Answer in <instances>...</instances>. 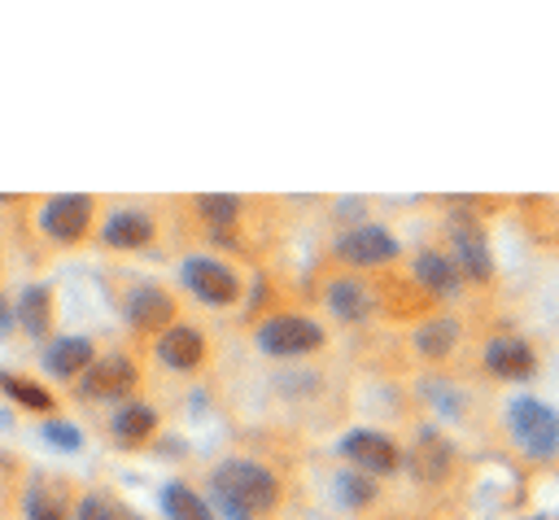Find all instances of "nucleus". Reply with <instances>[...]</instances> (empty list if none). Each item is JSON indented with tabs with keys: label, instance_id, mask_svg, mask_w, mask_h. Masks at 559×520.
Returning <instances> with one entry per match:
<instances>
[{
	"label": "nucleus",
	"instance_id": "nucleus-4",
	"mask_svg": "<svg viewBox=\"0 0 559 520\" xmlns=\"http://www.w3.org/2000/svg\"><path fill=\"white\" fill-rule=\"evenodd\" d=\"M445 236H450V258L459 262V271L467 275V280H476V284H485L489 275H493V258H489V236H485V227H480V218L472 214V210H454L450 218H445Z\"/></svg>",
	"mask_w": 559,
	"mask_h": 520
},
{
	"label": "nucleus",
	"instance_id": "nucleus-23",
	"mask_svg": "<svg viewBox=\"0 0 559 520\" xmlns=\"http://www.w3.org/2000/svg\"><path fill=\"white\" fill-rule=\"evenodd\" d=\"M0 389H4L13 402L31 406V411H52V393H48L39 380H26V376H13V371H0Z\"/></svg>",
	"mask_w": 559,
	"mask_h": 520
},
{
	"label": "nucleus",
	"instance_id": "nucleus-2",
	"mask_svg": "<svg viewBox=\"0 0 559 520\" xmlns=\"http://www.w3.org/2000/svg\"><path fill=\"white\" fill-rule=\"evenodd\" d=\"M507 433H511V441H515L520 454H528V459H550V454L559 450V411L546 406V402L533 398V393H520V398H511V406H507Z\"/></svg>",
	"mask_w": 559,
	"mask_h": 520
},
{
	"label": "nucleus",
	"instance_id": "nucleus-9",
	"mask_svg": "<svg viewBox=\"0 0 559 520\" xmlns=\"http://www.w3.org/2000/svg\"><path fill=\"white\" fill-rule=\"evenodd\" d=\"M341 454H345L358 472H367V476H384V472H397V468H402V450H397L384 433H376V428H354V433H345V437H341Z\"/></svg>",
	"mask_w": 559,
	"mask_h": 520
},
{
	"label": "nucleus",
	"instance_id": "nucleus-13",
	"mask_svg": "<svg viewBox=\"0 0 559 520\" xmlns=\"http://www.w3.org/2000/svg\"><path fill=\"white\" fill-rule=\"evenodd\" d=\"M153 354H157V363L170 367V371H192V367H201V358H205V336H201L192 323H170L166 332H157Z\"/></svg>",
	"mask_w": 559,
	"mask_h": 520
},
{
	"label": "nucleus",
	"instance_id": "nucleus-8",
	"mask_svg": "<svg viewBox=\"0 0 559 520\" xmlns=\"http://www.w3.org/2000/svg\"><path fill=\"white\" fill-rule=\"evenodd\" d=\"M131 389H135V363L127 354H100L79 376V398H87V402H118Z\"/></svg>",
	"mask_w": 559,
	"mask_h": 520
},
{
	"label": "nucleus",
	"instance_id": "nucleus-28",
	"mask_svg": "<svg viewBox=\"0 0 559 520\" xmlns=\"http://www.w3.org/2000/svg\"><path fill=\"white\" fill-rule=\"evenodd\" d=\"M17 328V310H13V302H4V293H0V336H9Z\"/></svg>",
	"mask_w": 559,
	"mask_h": 520
},
{
	"label": "nucleus",
	"instance_id": "nucleus-29",
	"mask_svg": "<svg viewBox=\"0 0 559 520\" xmlns=\"http://www.w3.org/2000/svg\"><path fill=\"white\" fill-rule=\"evenodd\" d=\"M105 520H144V516H135V511L122 507V503H105Z\"/></svg>",
	"mask_w": 559,
	"mask_h": 520
},
{
	"label": "nucleus",
	"instance_id": "nucleus-6",
	"mask_svg": "<svg viewBox=\"0 0 559 520\" xmlns=\"http://www.w3.org/2000/svg\"><path fill=\"white\" fill-rule=\"evenodd\" d=\"M92 214H96V201L87 192H57L39 205V227L44 236H52L57 245H74L87 236L92 227Z\"/></svg>",
	"mask_w": 559,
	"mask_h": 520
},
{
	"label": "nucleus",
	"instance_id": "nucleus-19",
	"mask_svg": "<svg viewBox=\"0 0 559 520\" xmlns=\"http://www.w3.org/2000/svg\"><path fill=\"white\" fill-rule=\"evenodd\" d=\"M13 310H17V328L22 332L44 336L52 328V293H48V284H26L22 297L13 302Z\"/></svg>",
	"mask_w": 559,
	"mask_h": 520
},
{
	"label": "nucleus",
	"instance_id": "nucleus-12",
	"mask_svg": "<svg viewBox=\"0 0 559 520\" xmlns=\"http://www.w3.org/2000/svg\"><path fill=\"white\" fill-rule=\"evenodd\" d=\"M153 236H157L153 214L140 210V205H118V210H109L105 223H100V240H105L109 249H144Z\"/></svg>",
	"mask_w": 559,
	"mask_h": 520
},
{
	"label": "nucleus",
	"instance_id": "nucleus-10",
	"mask_svg": "<svg viewBox=\"0 0 559 520\" xmlns=\"http://www.w3.org/2000/svg\"><path fill=\"white\" fill-rule=\"evenodd\" d=\"M122 315L140 332H166L170 323H179L175 319V297L162 284H135L127 293V302H122Z\"/></svg>",
	"mask_w": 559,
	"mask_h": 520
},
{
	"label": "nucleus",
	"instance_id": "nucleus-15",
	"mask_svg": "<svg viewBox=\"0 0 559 520\" xmlns=\"http://www.w3.org/2000/svg\"><path fill=\"white\" fill-rule=\"evenodd\" d=\"M376 297H371V284L358 280V275H336L328 280V310L341 319V323H362L371 315Z\"/></svg>",
	"mask_w": 559,
	"mask_h": 520
},
{
	"label": "nucleus",
	"instance_id": "nucleus-1",
	"mask_svg": "<svg viewBox=\"0 0 559 520\" xmlns=\"http://www.w3.org/2000/svg\"><path fill=\"white\" fill-rule=\"evenodd\" d=\"M210 489L218 494V498H231V503H240V507H249L253 516L258 511H271L275 503H280V476L266 468V463H258V459H223L214 472H210Z\"/></svg>",
	"mask_w": 559,
	"mask_h": 520
},
{
	"label": "nucleus",
	"instance_id": "nucleus-16",
	"mask_svg": "<svg viewBox=\"0 0 559 520\" xmlns=\"http://www.w3.org/2000/svg\"><path fill=\"white\" fill-rule=\"evenodd\" d=\"M96 358H100V354L92 350L87 336H57V341L44 350V367H48V376H57V380H79Z\"/></svg>",
	"mask_w": 559,
	"mask_h": 520
},
{
	"label": "nucleus",
	"instance_id": "nucleus-7",
	"mask_svg": "<svg viewBox=\"0 0 559 520\" xmlns=\"http://www.w3.org/2000/svg\"><path fill=\"white\" fill-rule=\"evenodd\" d=\"M345 267H384L397 258V236L380 223H362V227H349L345 236H336V249H332Z\"/></svg>",
	"mask_w": 559,
	"mask_h": 520
},
{
	"label": "nucleus",
	"instance_id": "nucleus-18",
	"mask_svg": "<svg viewBox=\"0 0 559 520\" xmlns=\"http://www.w3.org/2000/svg\"><path fill=\"white\" fill-rule=\"evenodd\" d=\"M454 341H459V319H450V315H432V319H424V323L411 332V345H415V354H424V358H450Z\"/></svg>",
	"mask_w": 559,
	"mask_h": 520
},
{
	"label": "nucleus",
	"instance_id": "nucleus-14",
	"mask_svg": "<svg viewBox=\"0 0 559 520\" xmlns=\"http://www.w3.org/2000/svg\"><path fill=\"white\" fill-rule=\"evenodd\" d=\"M411 271H415V280H419L424 293L454 297V293L463 288V271H459V262H454L450 253H441V249H419L415 262H411Z\"/></svg>",
	"mask_w": 559,
	"mask_h": 520
},
{
	"label": "nucleus",
	"instance_id": "nucleus-5",
	"mask_svg": "<svg viewBox=\"0 0 559 520\" xmlns=\"http://www.w3.org/2000/svg\"><path fill=\"white\" fill-rule=\"evenodd\" d=\"M179 284L205 306H231L240 297V275L227 262L205 258V253H192L179 262Z\"/></svg>",
	"mask_w": 559,
	"mask_h": 520
},
{
	"label": "nucleus",
	"instance_id": "nucleus-3",
	"mask_svg": "<svg viewBox=\"0 0 559 520\" xmlns=\"http://www.w3.org/2000/svg\"><path fill=\"white\" fill-rule=\"evenodd\" d=\"M258 350L266 358H301L310 350H323L328 332L310 319V315H297V310H280V315H266L253 332Z\"/></svg>",
	"mask_w": 559,
	"mask_h": 520
},
{
	"label": "nucleus",
	"instance_id": "nucleus-21",
	"mask_svg": "<svg viewBox=\"0 0 559 520\" xmlns=\"http://www.w3.org/2000/svg\"><path fill=\"white\" fill-rule=\"evenodd\" d=\"M240 197H231V192H201L197 197V214L210 223V232H227L236 218H240Z\"/></svg>",
	"mask_w": 559,
	"mask_h": 520
},
{
	"label": "nucleus",
	"instance_id": "nucleus-24",
	"mask_svg": "<svg viewBox=\"0 0 559 520\" xmlns=\"http://www.w3.org/2000/svg\"><path fill=\"white\" fill-rule=\"evenodd\" d=\"M336 494H341L345 507H371L376 503V481L358 468H345V472H336Z\"/></svg>",
	"mask_w": 559,
	"mask_h": 520
},
{
	"label": "nucleus",
	"instance_id": "nucleus-22",
	"mask_svg": "<svg viewBox=\"0 0 559 520\" xmlns=\"http://www.w3.org/2000/svg\"><path fill=\"white\" fill-rule=\"evenodd\" d=\"M22 507H26V520H70V498L48 485H31Z\"/></svg>",
	"mask_w": 559,
	"mask_h": 520
},
{
	"label": "nucleus",
	"instance_id": "nucleus-26",
	"mask_svg": "<svg viewBox=\"0 0 559 520\" xmlns=\"http://www.w3.org/2000/svg\"><path fill=\"white\" fill-rule=\"evenodd\" d=\"M105 494H83L79 507H74V520H105Z\"/></svg>",
	"mask_w": 559,
	"mask_h": 520
},
{
	"label": "nucleus",
	"instance_id": "nucleus-27",
	"mask_svg": "<svg viewBox=\"0 0 559 520\" xmlns=\"http://www.w3.org/2000/svg\"><path fill=\"white\" fill-rule=\"evenodd\" d=\"M214 507H218L223 520H253V511L240 507V503H231V498H218V494H214Z\"/></svg>",
	"mask_w": 559,
	"mask_h": 520
},
{
	"label": "nucleus",
	"instance_id": "nucleus-25",
	"mask_svg": "<svg viewBox=\"0 0 559 520\" xmlns=\"http://www.w3.org/2000/svg\"><path fill=\"white\" fill-rule=\"evenodd\" d=\"M39 437H44L48 446H57V450H79V446H83V433H79L70 419H44V424H39Z\"/></svg>",
	"mask_w": 559,
	"mask_h": 520
},
{
	"label": "nucleus",
	"instance_id": "nucleus-20",
	"mask_svg": "<svg viewBox=\"0 0 559 520\" xmlns=\"http://www.w3.org/2000/svg\"><path fill=\"white\" fill-rule=\"evenodd\" d=\"M162 511H166V520H214V507L183 481L162 485Z\"/></svg>",
	"mask_w": 559,
	"mask_h": 520
},
{
	"label": "nucleus",
	"instance_id": "nucleus-11",
	"mask_svg": "<svg viewBox=\"0 0 559 520\" xmlns=\"http://www.w3.org/2000/svg\"><path fill=\"white\" fill-rule=\"evenodd\" d=\"M485 371H493L498 380H533L537 376V350L520 336H493L480 350Z\"/></svg>",
	"mask_w": 559,
	"mask_h": 520
},
{
	"label": "nucleus",
	"instance_id": "nucleus-17",
	"mask_svg": "<svg viewBox=\"0 0 559 520\" xmlns=\"http://www.w3.org/2000/svg\"><path fill=\"white\" fill-rule=\"evenodd\" d=\"M109 433L118 446H144L153 433H157V411L148 402H118L114 415H109Z\"/></svg>",
	"mask_w": 559,
	"mask_h": 520
}]
</instances>
